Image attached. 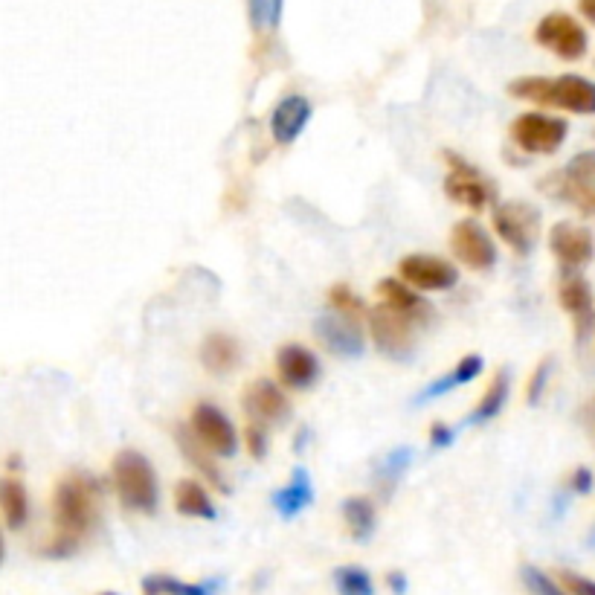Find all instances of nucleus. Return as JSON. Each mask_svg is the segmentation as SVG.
<instances>
[{
	"mask_svg": "<svg viewBox=\"0 0 595 595\" xmlns=\"http://www.w3.org/2000/svg\"><path fill=\"white\" fill-rule=\"evenodd\" d=\"M99 485L96 479L85 474H70L59 479L53 494V526L56 535L44 546V555L50 558H67L73 555L85 537L93 532L99 520Z\"/></svg>",
	"mask_w": 595,
	"mask_h": 595,
	"instance_id": "f257e3e1",
	"label": "nucleus"
},
{
	"mask_svg": "<svg viewBox=\"0 0 595 595\" xmlns=\"http://www.w3.org/2000/svg\"><path fill=\"white\" fill-rule=\"evenodd\" d=\"M514 99L532 102L540 108H561L569 114H595V82L566 73V76H523L508 85Z\"/></svg>",
	"mask_w": 595,
	"mask_h": 595,
	"instance_id": "f03ea898",
	"label": "nucleus"
},
{
	"mask_svg": "<svg viewBox=\"0 0 595 595\" xmlns=\"http://www.w3.org/2000/svg\"><path fill=\"white\" fill-rule=\"evenodd\" d=\"M111 482L122 508L137 514H154L160 503V482L151 462L137 450H122L111 465Z\"/></svg>",
	"mask_w": 595,
	"mask_h": 595,
	"instance_id": "7ed1b4c3",
	"label": "nucleus"
},
{
	"mask_svg": "<svg viewBox=\"0 0 595 595\" xmlns=\"http://www.w3.org/2000/svg\"><path fill=\"white\" fill-rule=\"evenodd\" d=\"M540 189L549 198L575 207L581 215L595 218V151L575 154L561 172L546 175Z\"/></svg>",
	"mask_w": 595,
	"mask_h": 595,
	"instance_id": "20e7f679",
	"label": "nucleus"
},
{
	"mask_svg": "<svg viewBox=\"0 0 595 595\" xmlns=\"http://www.w3.org/2000/svg\"><path fill=\"white\" fill-rule=\"evenodd\" d=\"M366 320H369V334L381 355L392 357V360H410L416 355V323L410 317L378 302L366 311Z\"/></svg>",
	"mask_w": 595,
	"mask_h": 595,
	"instance_id": "39448f33",
	"label": "nucleus"
},
{
	"mask_svg": "<svg viewBox=\"0 0 595 595\" xmlns=\"http://www.w3.org/2000/svg\"><path fill=\"white\" fill-rule=\"evenodd\" d=\"M445 160L450 166L445 178V195L453 204L479 212V209L491 207L497 201V186L488 175H482L476 166H471L468 160H462L456 154H450V151H445Z\"/></svg>",
	"mask_w": 595,
	"mask_h": 595,
	"instance_id": "423d86ee",
	"label": "nucleus"
},
{
	"mask_svg": "<svg viewBox=\"0 0 595 595\" xmlns=\"http://www.w3.org/2000/svg\"><path fill=\"white\" fill-rule=\"evenodd\" d=\"M508 134H511V143L526 154H555L564 146L569 125L561 117L529 111L511 122Z\"/></svg>",
	"mask_w": 595,
	"mask_h": 595,
	"instance_id": "0eeeda50",
	"label": "nucleus"
},
{
	"mask_svg": "<svg viewBox=\"0 0 595 595\" xmlns=\"http://www.w3.org/2000/svg\"><path fill=\"white\" fill-rule=\"evenodd\" d=\"M491 224H494V233L520 256L532 253L537 236H540V212L526 201L497 204L491 212Z\"/></svg>",
	"mask_w": 595,
	"mask_h": 595,
	"instance_id": "6e6552de",
	"label": "nucleus"
},
{
	"mask_svg": "<svg viewBox=\"0 0 595 595\" xmlns=\"http://www.w3.org/2000/svg\"><path fill=\"white\" fill-rule=\"evenodd\" d=\"M535 41L564 61H578L587 56V30L566 12L543 15L535 27Z\"/></svg>",
	"mask_w": 595,
	"mask_h": 595,
	"instance_id": "1a4fd4ad",
	"label": "nucleus"
},
{
	"mask_svg": "<svg viewBox=\"0 0 595 595\" xmlns=\"http://www.w3.org/2000/svg\"><path fill=\"white\" fill-rule=\"evenodd\" d=\"M558 299H561V308L572 317L575 343H587L595 331V297L590 282L578 270H561Z\"/></svg>",
	"mask_w": 595,
	"mask_h": 595,
	"instance_id": "9d476101",
	"label": "nucleus"
},
{
	"mask_svg": "<svg viewBox=\"0 0 595 595\" xmlns=\"http://www.w3.org/2000/svg\"><path fill=\"white\" fill-rule=\"evenodd\" d=\"M450 247H453V256L465 265V268L491 270L497 265V247L491 236L485 233V227L474 221V218H462L453 224L450 230Z\"/></svg>",
	"mask_w": 595,
	"mask_h": 595,
	"instance_id": "9b49d317",
	"label": "nucleus"
},
{
	"mask_svg": "<svg viewBox=\"0 0 595 595\" xmlns=\"http://www.w3.org/2000/svg\"><path fill=\"white\" fill-rule=\"evenodd\" d=\"M314 337L326 346L334 357L355 360L366 352V337L360 328V317L349 314H326L314 323Z\"/></svg>",
	"mask_w": 595,
	"mask_h": 595,
	"instance_id": "f8f14e48",
	"label": "nucleus"
},
{
	"mask_svg": "<svg viewBox=\"0 0 595 595\" xmlns=\"http://www.w3.org/2000/svg\"><path fill=\"white\" fill-rule=\"evenodd\" d=\"M189 427H192V433H195L215 456H221V459H233V456H236V427H233V421L227 418V413H224L221 407L207 404V401L198 404V407L192 410Z\"/></svg>",
	"mask_w": 595,
	"mask_h": 595,
	"instance_id": "ddd939ff",
	"label": "nucleus"
},
{
	"mask_svg": "<svg viewBox=\"0 0 595 595\" xmlns=\"http://www.w3.org/2000/svg\"><path fill=\"white\" fill-rule=\"evenodd\" d=\"M398 273L416 291H450L459 282V270L453 268L447 259L424 256V253L404 256L401 265H398Z\"/></svg>",
	"mask_w": 595,
	"mask_h": 595,
	"instance_id": "4468645a",
	"label": "nucleus"
},
{
	"mask_svg": "<svg viewBox=\"0 0 595 595\" xmlns=\"http://www.w3.org/2000/svg\"><path fill=\"white\" fill-rule=\"evenodd\" d=\"M549 250L561 262V270L587 268L595 253L593 233L575 221H561L549 233Z\"/></svg>",
	"mask_w": 595,
	"mask_h": 595,
	"instance_id": "2eb2a0df",
	"label": "nucleus"
},
{
	"mask_svg": "<svg viewBox=\"0 0 595 595\" xmlns=\"http://www.w3.org/2000/svg\"><path fill=\"white\" fill-rule=\"evenodd\" d=\"M244 413L256 424H285L291 418V401L282 389L276 387L268 378H259L253 384H247L241 395Z\"/></svg>",
	"mask_w": 595,
	"mask_h": 595,
	"instance_id": "dca6fc26",
	"label": "nucleus"
},
{
	"mask_svg": "<svg viewBox=\"0 0 595 595\" xmlns=\"http://www.w3.org/2000/svg\"><path fill=\"white\" fill-rule=\"evenodd\" d=\"M276 372H279V381L288 389H297L305 392L311 389L320 375H323V366L317 355L308 349V346H299V343H285L279 352H276Z\"/></svg>",
	"mask_w": 595,
	"mask_h": 595,
	"instance_id": "f3484780",
	"label": "nucleus"
},
{
	"mask_svg": "<svg viewBox=\"0 0 595 595\" xmlns=\"http://www.w3.org/2000/svg\"><path fill=\"white\" fill-rule=\"evenodd\" d=\"M308 119H311V102L305 96H299V93H291V96H285L273 108V114H270V134H273V140L279 146H288V143H294L299 134L305 131Z\"/></svg>",
	"mask_w": 595,
	"mask_h": 595,
	"instance_id": "a211bd4d",
	"label": "nucleus"
},
{
	"mask_svg": "<svg viewBox=\"0 0 595 595\" xmlns=\"http://www.w3.org/2000/svg\"><path fill=\"white\" fill-rule=\"evenodd\" d=\"M378 297L384 305L395 308L398 314L410 317L416 326H430V320H433V305L427 299L418 297L416 288H410L404 279H381Z\"/></svg>",
	"mask_w": 595,
	"mask_h": 595,
	"instance_id": "6ab92c4d",
	"label": "nucleus"
},
{
	"mask_svg": "<svg viewBox=\"0 0 595 595\" xmlns=\"http://www.w3.org/2000/svg\"><path fill=\"white\" fill-rule=\"evenodd\" d=\"M175 442H178L180 453H183V459L198 471L201 476H207V482H212L221 494H227L230 491V485H227V479L221 474V468H218V462L212 459L215 453L209 450L195 433H192V427H183V424H175Z\"/></svg>",
	"mask_w": 595,
	"mask_h": 595,
	"instance_id": "aec40b11",
	"label": "nucleus"
},
{
	"mask_svg": "<svg viewBox=\"0 0 595 595\" xmlns=\"http://www.w3.org/2000/svg\"><path fill=\"white\" fill-rule=\"evenodd\" d=\"M311 503H314V485H311V474L305 468H294L291 482L273 494V508L279 511L282 520H294Z\"/></svg>",
	"mask_w": 595,
	"mask_h": 595,
	"instance_id": "412c9836",
	"label": "nucleus"
},
{
	"mask_svg": "<svg viewBox=\"0 0 595 595\" xmlns=\"http://www.w3.org/2000/svg\"><path fill=\"white\" fill-rule=\"evenodd\" d=\"M482 372V357L479 355H468L462 357L447 375L442 378H436L433 384H427V387L421 389L416 395V404H430V401H436V398H442L447 392H453L456 387H465V384H471L476 375Z\"/></svg>",
	"mask_w": 595,
	"mask_h": 595,
	"instance_id": "4be33fe9",
	"label": "nucleus"
},
{
	"mask_svg": "<svg viewBox=\"0 0 595 595\" xmlns=\"http://www.w3.org/2000/svg\"><path fill=\"white\" fill-rule=\"evenodd\" d=\"M0 514L9 529H24L30 520V494L18 476L0 479Z\"/></svg>",
	"mask_w": 595,
	"mask_h": 595,
	"instance_id": "5701e85b",
	"label": "nucleus"
},
{
	"mask_svg": "<svg viewBox=\"0 0 595 595\" xmlns=\"http://www.w3.org/2000/svg\"><path fill=\"white\" fill-rule=\"evenodd\" d=\"M238 360H241V349H238V343L230 334L215 331V334H209L207 340H204V346H201V363H204V369L212 372V375L233 372L238 366Z\"/></svg>",
	"mask_w": 595,
	"mask_h": 595,
	"instance_id": "b1692460",
	"label": "nucleus"
},
{
	"mask_svg": "<svg viewBox=\"0 0 595 595\" xmlns=\"http://www.w3.org/2000/svg\"><path fill=\"white\" fill-rule=\"evenodd\" d=\"M175 511L183 517H195V520H215L218 517L207 488L195 479H180L175 485Z\"/></svg>",
	"mask_w": 595,
	"mask_h": 595,
	"instance_id": "393cba45",
	"label": "nucleus"
},
{
	"mask_svg": "<svg viewBox=\"0 0 595 595\" xmlns=\"http://www.w3.org/2000/svg\"><path fill=\"white\" fill-rule=\"evenodd\" d=\"M508 387H511L508 372L506 369H500V372L494 375V381H491L488 389H485V395L479 398V404L474 407V413L465 418V427H479V424H488L491 418L500 416L508 401Z\"/></svg>",
	"mask_w": 595,
	"mask_h": 595,
	"instance_id": "a878e982",
	"label": "nucleus"
},
{
	"mask_svg": "<svg viewBox=\"0 0 595 595\" xmlns=\"http://www.w3.org/2000/svg\"><path fill=\"white\" fill-rule=\"evenodd\" d=\"M343 520H346V529L355 543H366L369 537L375 535V526H378V511L375 503L369 497H349L343 503Z\"/></svg>",
	"mask_w": 595,
	"mask_h": 595,
	"instance_id": "bb28decb",
	"label": "nucleus"
},
{
	"mask_svg": "<svg viewBox=\"0 0 595 595\" xmlns=\"http://www.w3.org/2000/svg\"><path fill=\"white\" fill-rule=\"evenodd\" d=\"M143 595H215V584H192L175 575L157 572L143 578Z\"/></svg>",
	"mask_w": 595,
	"mask_h": 595,
	"instance_id": "cd10ccee",
	"label": "nucleus"
},
{
	"mask_svg": "<svg viewBox=\"0 0 595 595\" xmlns=\"http://www.w3.org/2000/svg\"><path fill=\"white\" fill-rule=\"evenodd\" d=\"M410 462H413V450H410V447H398V450H392V453H387V456L381 459L378 474H375V479H378L375 485H378V491H381L384 500L395 491L398 479L410 468Z\"/></svg>",
	"mask_w": 595,
	"mask_h": 595,
	"instance_id": "c85d7f7f",
	"label": "nucleus"
},
{
	"mask_svg": "<svg viewBox=\"0 0 595 595\" xmlns=\"http://www.w3.org/2000/svg\"><path fill=\"white\" fill-rule=\"evenodd\" d=\"M334 590H337V595H375V581L363 566H337L334 569Z\"/></svg>",
	"mask_w": 595,
	"mask_h": 595,
	"instance_id": "c756f323",
	"label": "nucleus"
},
{
	"mask_svg": "<svg viewBox=\"0 0 595 595\" xmlns=\"http://www.w3.org/2000/svg\"><path fill=\"white\" fill-rule=\"evenodd\" d=\"M520 581H523V587H526V593L529 595H569L564 587H561V581H555L552 575H546L540 566H520Z\"/></svg>",
	"mask_w": 595,
	"mask_h": 595,
	"instance_id": "7c9ffc66",
	"label": "nucleus"
},
{
	"mask_svg": "<svg viewBox=\"0 0 595 595\" xmlns=\"http://www.w3.org/2000/svg\"><path fill=\"white\" fill-rule=\"evenodd\" d=\"M282 0H250V21L256 30H273L279 24Z\"/></svg>",
	"mask_w": 595,
	"mask_h": 595,
	"instance_id": "2f4dec72",
	"label": "nucleus"
},
{
	"mask_svg": "<svg viewBox=\"0 0 595 595\" xmlns=\"http://www.w3.org/2000/svg\"><path fill=\"white\" fill-rule=\"evenodd\" d=\"M549 375H552V360L546 357V360L537 363V369L532 372V378H529V387H526V401H529L532 407L540 404V398H543V392H546V384H549Z\"/></svg>",
	"mask_w": 595,
	"mask_h": 595,
	"instance_id": "473e14b6",
	"label": "nucleus"
},
{
	"mask_svg": "<svg viewBox=\"0 0 595 595\" xmlns=\"http://www.w3.org/2000/svg\"><path fill=\"white\" fill-rule=\"evenodd\" d=\"M558 581L569 595H595V581L581 575V572H572V569H561L558 572Z\"/></svg>",
	"mask_w": 595,
	"mask_h": 595,
	"instance_id": "72a5a7b5",
	"label": "nucleus"
},
{
	"mask_svg": "<svg viewBox=\"0 0 595 595\" xmlns=\"http://www.w3.org/2000/svg\"><path fill=\"white\" fill-rule=\"evenodd\" d=\"M331 305L340 311V314H349V317H360L363 314V302L346 288V285H337V288H331Z\"/></svg>",
	"mask_w": 595,
	"mask_h": 595,
	"instance_id": "f704fd0d",
	"label": "nucleus"
},
{
	"mask_svg": "<svg viewBox=\"0 0 595 595\" xmlns=\"http://www.w3.org/2000/svg\"><path fill=\"white\" fill-rule=\"evenodd\" d=\"M244 442H247V450H250L253 459H265L268 456V430H265V424L250 421L247 430H244Z\"/></svg>",
	"mask_w": 595,
	"mask_h": 595,
	"instance_id": "c9c22d12",
	"label": "nucleus"
},
{
	"mask_svg": "<svg viewBox=\"0 0 595 595\" xmlns=\"http://www.w3.org/2000/svg\"><path fill=\"white\" fill-rule=\"evenodd\" d=\"M453 439H456V430H453V427H447L445 421H436V424L430 427V447H433V450L450 447L453 445Z\"/></svg>",
	"mask_w": 595,
	"mask_h": 595,
	"instance_id": "e433bc0d",
	"label": "nucleus"
},
{
	"mask_svg": "<svg viewBox=\"0 0 595 595\" xmlns=\"http://www.w3.org/2000/svg\"><path fill=\"white\" fill-rule=\"evenodd\" d=\"M569 488L575 494H590L593 491V471L590 468H575L569 476Z\"/></svg>",
	"mask_w": 595,
	"mask_h": 595,
	"instance_id": "4c0bfd02",
	"label": "nucleus"
},
{
	"mask_svg": "<svg viewBox=\"0 0 595 595\" xmlns=\"http://www.w3.org/2000/svg\"><path fill=\"white\" fill-rule=\"evenodd\" d=\"M387 584H389V590H395L398 595L407 593V575H404V572H389Z\"/></svg>",
	"mask_w": 595,
	"mask_h": 595,
	"instance_id": "58836bf2",
	"label": "nucleus"
},
{
	"mask_svg": "<svg viewBox=\"0 0 595 595\" xmlns=\"http://www.w3.org/2000/svg\"><path fill=\"white\" fill-rule=\"evenodd\" d=\"M578 9H581V15H584L590 24H595V0H578Z\"/></svg>",
	"mask_w": 595,
	"mask_h": 595,
	"instance_id": "ea45409f",
	"label": "nucleus"
},
{
	"mask_svg": "<svg viewBox=\"0 0 595 595\" xmlns=\"http://www.w3.org/2000/svg\"><path fill=\"white\" fill-rule=\"evenodd\" d=\"M0 561H3V535H0Z\"/></svg>",
	"mask_w": 595,
	"mask_h": 595,
	"instance_id": "a19ab883",
	"label": "nucleus"
},
{
	"mask_svg": "<svg viewBox=\"0 0 595 595\" xmlns=\"http://www.w3.org/2000/svg\"><path fill=\"white\" fill-rule=\"evenodd\" d=\"M99 595H119V593H111V590H105V593H99Z\"/></svg>",
	"mask_w": 595,
	"mask_h": 595,
	"instance_id": "79ce46f5",
	"label": "nucleus"
},
{
	"mask_svg": "<svg viewBox=\"0 0 595 595\" xmlns=\"http://www.w3.org/2000/svg\"><path fill=\"white\" fill-rule=\"evenodd\" d=\"M590 543H593V546H595V529H593V535H590Z\"/></svg>",
	"mask_w": 595,
	"mask_h": 595,
	"instance_id": "37998d69",
	"label": "nucleus"
}]
</instances>
